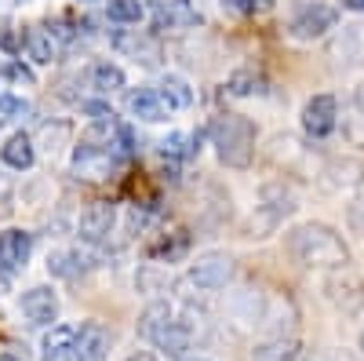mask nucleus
Masks as SVG:
<instances>
[{"instance_id":"a878e982","label":"nucleus","mask_w":364,"mask_h":361,"mask_svg":"<svg viewBox=\"0 0 364 361\" xmlns=\"http://www.w3.org/2000/svg\"><path fill=\"white\" fill-rule=\"evenodd\" d=\"M106 15L117 26H139L146 19V4L142 0H106Z\"/></svg>"},{"instance_id":"dca6fc26","label":"nucleus","mask_w":364,"mask_h":361,"mask_svg":"<svg viewBox=\"0 0 364 361\" xmlns=\"http://www.w3.org/2000/svg\"><path fill=\"white\" fill-rule=\"evenodd\" d=\"M113 48L117 51H124L128 58H135V63L142 66H157V58H161V48L154 37H146V33H113Z\"/></svg>"},{"instance_id":"20e7f679","label":"nucleus","mask_w":364,"mask_h":361,"mask_svg":"<svg viewBox=\"0 0 364 361\" xmlns=\"http://www.w3.org/2000/svg\"><path fill=\"white\" fill-rule=\"evenodd\" d=\"M113 164H120V157L109 150V142H99V139L84 135V139L77 142V150H73L70 172H73L77 179H106Z\"/></svg>"},{"instance_id":"4c0bfd02","label":"nucleus","mask_w":364,"mask_h":361,"mask_svg":"<svg viewBox=\"0 0 364 361\" xmlns=\"http://www.w3.org/2000/svg\"><path fill=\"white\" fill-rule=\"evenodd\" d=\"M22 0H0V11H11V8H18Z\"/></svg>"},{"instance_id":"5701e85b","label":"nucleus","mask_w":364,"mask_h":361,"mask_svg":"<svg viewBox=\"0 0 364 361\" xmlns=\"http://www.w3.org/2000/svg\"><path fill=\"white\" fill-rule=\"evenodd\" d=\"M200 154V135L193 132H171L161 139V157L168 161H193Z\"/></svg>"},{"instance_id":"72a5a7b5","label":"nucleus","mask_w":364,"mask_h":361,"mask_svg":"<svg viewBox=\"0 0 364 361\" xmlns=\"http://www.w3.org/2000/svg\"><path fill=\"white\" fill-rule=\"evenodd\" d=\"M0 48L18 55L22 51V33H15V29H8V26H0Z\"/></svg>"},{"instance_id":"2eb2a0df","label":"nucleus","mask_w":364,"mask_h":361,"mask_svg":"<svg viewBox=\"0 0 364 361\" xmlns=\"http://www.w3.org/2000/svg\"><path fill=\"white\" fill-rule=\"evenodd\" d=\"M109 328L102 325V321H84L80 328H77V354H80V361H102L106 357V350H109Z\"/></svg>"},{"instance_id":"39448f33","label":"nucleus","mask_w":364,"mask_h":361,"mask_svg":"<svg viewBox=\"0 0 364 361\" xmlns=\"http://www.w3.org/2000/svg\"><path fill=\"white\" fill-rule=\"evenodd\" d=\"M113 226H117V204L113 201H91L77 219V237H80V245L99 248L109 241Z\"/></svg>"},{"instance_id":"f03ea898","label":"nucleus","mask_w":364,"mask_h":361,"mask_svg":"<svg viewBox=\"0 0 364 361\" xmlns=\"http://www.w3.org/2000/svg\"><path fill=\"white\" fill-rule=\"evenodd\" d=\"M208 139L226 168H248L255 157L259 132L252 125V117H245V113H219L208 125Z\"/></svg>"},{"instance_id":"ea45409f","label":"nucleus","mask_w":364,"mask_h":361,"mask_svg":"<svg viewBox=\"0 0 364 361\" xmlns=\"http://www.w3.org/2000/svg\"><path fill=\"white\" fill-rule=\"evenodd\" d=\"M178 361H211V357H178Z\"/></svg>"},{"instance_id":"7ed1b4c3","label":"nucleus","mask_w":364,"mask_h":361,"mask_svg":"<svg viewBox=\"0 0 364 361\" xmlns=\"http://www.w3.org/2000/svg\"><path fill=\"white\" fill-rule=\"evenodd\" d=\"M233 278H237V263H233V256H226V252H208V256H200V259L186 270V281H190L197 292H219V288H226Z\"/></svg>"},{"instance_id":"7c9ffc66","label":"nucleus","mask_w":364,"mask_h":361,"mask_svg":"<svg viewBox=\"0 0 364 361\" xmlns=\"http://www.w3.org/2000/svg\"><path fill=\"white\" fill-rule=\"evenodd\" d=\"M80 113H84L87 120H117L113 106L102 103V99H84V103H80Z\"/></svg>"},{"instance_id":"6e6552de","label":"nucleus","mask_w":364,"mask_h":361,"mask_svg":"<svg viewBox=\"0 0 364 361\" xmlns=\"http://www.w3.org/2000/svg\"><path fill=\"white\" fill-rule=\"evenodd\" d=\"M18 310L29 325H37V328H51L58 321V295L51 285H33V288H26L18 295Z\"/></svg>"},{"instance_id":"393cba45","label":"nucleus","mask_w":364,"mask_h":361,"mask_svg":"<svg viewBox=\"0 0 364 361\" xmlns=\"http://www.w3.org/2000/svg\"><path fill=\"white\" fill-rule=\"evenodd\" d=\"M262 92H266V77L255 73V70H237L226 80V95H233V99H252V95H262Z\"/></svg>"},{"instance_id":"473e14b6","label":"nucleus","mask_w":364,"mask_h":361,"mask_svg":"<svg viewBox=\"0 0 364 361\" xmlns=\"http://www.w3.org/2000/svg\"><path fill=\"white\" fill-rule=\"evenodd\" d=\"M306 361H357L350 350H339V347H321V350H314Z\"/></svg>"},{"instance_id":"f704fd0d","label":"nucleus","mask_w":364,"mask_h":361,"mask_svg":"<svg viewBox=\"0 0 364 361\" xmlns=\"http://www.w3.org/2000/svg\"><path fill=\"white\" fill-rule=\"evenodd\" d=\"M353 106H357V113L364 117V80H360V84L353 88Z\"/></svg>"},{"instance_id":"9d476101","label":"nucleus","mask_w":364,"mask_h":361,"mask_svg":"<svg viewBox=\"0 0 364 361\" xmlns=\"http://www.w3.org/2000/svg\"><path fill=\"white\" fill-rule=\"evenodd\" d=\"M91 245H84V248H55V252H48V274L51 278H63V281H77V278H84L87 270H95L99 263V256L95 252H87Z\"/></svg>"},{"instance_id":"cd10ccee","label":"nucleus","mask_w":364,"mask_h":361,"mask_svg":"<svg viewBox=\"0 0 364 361\" xmlns=\"http://www.w3.org/2000/svg\"><path fill=\"white\" fill-rule=\"evenodd\" d=\"M70 132H73V128L66 125V120H55V125H44V128H41V146H44L48 154L55 157L58 150H63V142L70 139Z\"/></svg>"},{"instance_id":"aec40b11","label":"nucleus","mask_w":364,"mask_h":361,"mask_svg":"<svg viewBox=\"0 0 364 361\" xmlns=\"http://www.w3.org/2000/svg\"><path fill=\"white\" fill-rule=\"evenodd\" d=\"M22 51L33 58L37 66H51L55 63V37L41 26H29V29H22Z\"/></svg>"},{"instance_id":"2f4dec72","label":"nucleus","mask_w":364,"mask_h":361,"mask_svg":"<svg viewBox=\"0 0 364 361\" xmlns=\"http://www.w3.org/2000/svg\"><path fill=\"white\" fill-rule=\"evenodd\" d=\"M29 106H26V99H18V95H8V92H0V125L4 120H15V117H22Z\"/></svg>"},{"instance_id":"bb28decb","label":"nucleus","mask_w":364,"mask_h":361,"mask_svg":"<svg viewBox=\"0 0 364 361\" xmlns=\"http://www.w3.org/2000/svg\"><path fill=\"white\" fill-rule=\"evenodd\" d=\"M190 248V237L186 234H175V237H164L161 241V245H154V248H149V259H161V263H175L182 252H186Z\"/></svg>"},{"instance_id":"ddd939ff","label":"nucleus","mask_w":364,"mask_h":361,"mask_svg":"<svg viewBox=\"0 0 364 361\" xmlns=\"http://www.w3.org/2000/svg\"><path fill=\"white\" fill-rule=\"evenodd\" d=\"M128 113L135 120H146V125H161V120H168V103L161 99L157 88H139V92L128 95Z\"/></svg>"},{"instance_id":"c756f323","label":"nucleus","mask_w":364,"mask_h":361,"mask_svg":"<svg viewBox=\"0 0 364 361\" xmlns=\"http://www.w3.org/2000/svg\"><path fill=\"white\" fill-rule=\"evenodd\" d=\"M0 77L11 80V84H22V88H33L37 84V73L29 70V66H22V63H8L4 70H0Z\"/></svg>"},{"instance_id":"e433bc0d","label":"nucleus","mask_w":364,"mask_h":361,"mask_svg":"<svg viewBox=\"0 0 364 361\" xmlns=\"http://www.w3.org/2000/svg\"><path fill=\"white\" fill-rule=\"evenodd\" d=\"M343 4H346L350 11H364V0H343Z\"/></svg>"},{"instance_id":"c85d7f7f","label":"nucleus","mask_w":364,"mask_h":361,"mask_svg":"<svg viewBox=\"0 0 364 361\" xmlns=\"http://www.w3.org/2000/svg\"><path fill=\"white\" fill-rule=\"evenodd\" d=\"M223 8L233 15H266L273 11V0H223Z\"/></svg>"},{"instance_id":"423d86ee","label":"nucleus","mask_w":364,"mask_h":361,"mask_svg":"<svg viewBox=\"0 0 364 361\" xmlns=\"http://www.w3.org/2000/svg\"><path fill=\"white\" fill-rule=\"evenodd\" d=\"M299 120H302V132H306L310 139H328L331 132H336V125H339V103H336V95L321 92V95L306 99Z\"/></svg>"},{"instance_id":"6ab92c4d","label":"nucleus","mask_w":364,"mask_h":361,"mask_svg":"<svg viewBox=\"0 0 364 361\" xmlns=\"http://www.w3.org/2000/svg\"><path fill=\"white\" fill-rule=\"evenodd\" d=\"M175 318V310H171V303H164V299H154L142 314H139V321H135V333L142 336V340H149L154 343L164 328H168V321Z\"/></svg>"},{"instance_id":"f3484780","label":"nucleus","mask_w":364,"mask_h":361,"mask_svg":"<svg viewBox=\"0 0 364 361\" xmlns=\"http://www.w3.org/2000/svg\"><path fill=\"white\" fill-rule=\"evenodd\" d=\"M0 161H4L8 168H15V172H29L37 164V146H33V139H29L26 132H15L4 146H0Z\"/></svg>"},{"instance_id":"9b49d317","label":"nucleus","mask_w":364,"mask_h":361,"mask_svg":"<svg viewBox=\"0 0 364 361\" xmlns=\"http://www.w3.org/2000/svg\"><path fill=\"white\" fill-rule=\"evenodd\" d=\"M29 256H33V234L29 230H4L0 234V274H18L26 270Z\"/></svg>"},{"instance_id":"58836bf2","label":"nucleus","mask_w":364,"mask_h":361,"mask_svg":"<svg viewBox=\"0 0 364 361\" xmlns=\"http://www.w3.org/2000/svg\"><path fill=\"white\" fill-rule=\"evenodd\" d=\"M0 361H22L18 354H11V350H4V354H0Z\"/></svg>"},{"instance_id":"a211bd4d","label":"nucleus","mask_w":364,"mask_h":361,"mask_svg":"<svg viewBox=\"0 0 364 361\" xmlns=\"http://www.w3.org/2000/svg\"><path fill=\"white\" fill-rule=\"evenodd\" d=\"M154 347L161 350V354H168V357H186V350L193 347V328L186 325V321H168V328H164V333L154 340Z\"/></svg>"},{"instance_id":"4468645a","label":"nucleus","mask_w":364,"mask_h":361,"mask_svg":"<svg viewBox=\"0 0 364 361\" xmlns=\"http://www.w3.org/2000/svg\"><path fill=\"white\" fill-rule=\"evenodd\" d=\"M41 361H80L77 354V328L70 325H51V333L44 336Z\"/></svg>"},{"instance_id":"a19ab883","label":"nucleus","mask_w":364,"mask_h":361,"mask_svg":"<svg viewBox=\"0 0 364 361\" xmlns=\"http://www.w3.org/2000/svg\"><path fill=\"white\" fill-rule=\"evenodd\" d=\"M80 4H95V0H80Z\"/></svg>"},{"instance_id":"f8f14e48","label":"nucleus","mask_w":364,"mask_h":361,"mask_svg":"<svg viewBox=\"0 0 364 361\" xmlns=\"http://www.w3.org/2000/svg\"><path fill=\"white\" fill-rule=\"evenodd\" d=\"M154 26L157 29H193L200 26V8L193 0H164L154 8Z\"/></svg>"},{"instance_id":"412c9836","label":"nucleus","mask_w":364,"mask_h":361,"mask_svg":"<svg viewBox=\"0 0 364 361\" xmlns=\"http://www.w3.org/2000/svg\"><path fill=\"white\" fill-rule=\"evenodd\" d=\"M157 92L168 103V110H190L193 106V88H190L186 77H178V73H164L157 80Z\"/></svg>"},{"instance_id":"f257e3e1","label":"nucleus","mask_w":364,"mask_h":361,"mask_svg":"<svg viewBox=\"0 0 364 361\" xmlns=\"http://www.w3.org/2000/svg\"><path fill=\"white\" fill-rule=\"evenodd\" d=\"M288 256L299 266H317V270H346L350 263V248L346 241L331 230L328 223H302L295 230H288L284 237Z\"/></svg>"},{"instance_id":"b1692460","label":"nucleus","mask_w":364,"mask_h":361,"mask_svg":"<svg viewBox=\"0 0 364 361\" xmlns=\"http://www.w3.org/2000/svg\"><path fill=\"white\" fill-rule=\"evenodd\" d=\"M252 361H299V340H284V336H273V340H262L255 343L252 350Z\"/></svg>"},{"instance_id":"1a4fd4ad","label":"nucleus","mask_w":364,"mask_h":361,"mask_svg":"<svg viewBox=\"0 0 364 361\" xmlns=\"http://www.w3.org/2000/svg\"><path fill=\"white\" fill-rule=\"evenodd\" d=\"M295 212V194L284 187V183H266L262 187V204H259V219L262 226L255 230V237H266L273 226H277L284 216Z\"/></svg>"},{"instance_id":"c9c22d12","label":"nucleus","mask_w":364,"mask_h":361,"mask_svg":"<svg viewBox=\"0 0 364 361\" xmlns=\"http://www.w3.org/2000/svg\"><path fill=\"white\" fill-rule=\"evenodd\" d=\"M124 361H154V354H149V350H135V354H128Z\"/></svg>"},{"instance_id":"4be33fe9","label":"nucleus","mask_w":364,"mask_h":361,"mask_svg":"<svg viewBox=\"0 0 364 361\" xmlns=\"http://www.w3.org/2000/svg\"><path fill=\"white\" fill-rule=\"evenodd\" d=\"M91 88H95L99 95H113V92H124L128 88V77H124V70H120L117 63L99 58V63L91 66Z\"/></svg>"},{"instance_id":"0eeeda50","label":"nucleus","mask_w":364,"mask_h":361,"mask_svg":"<svg viewBox=\"0 0 364 361\" xmlns=\"http://www.w3.org/2000/svg\"><path fill=\"white\" fill-rule=\"evenodd\" d=\"M336 22H339V11L331 8V4H321V0H314V4H306V8L291 19L288 33H291L295 41H317V37L328 33V29H336Z\"/></svg>"}]
</instances>
